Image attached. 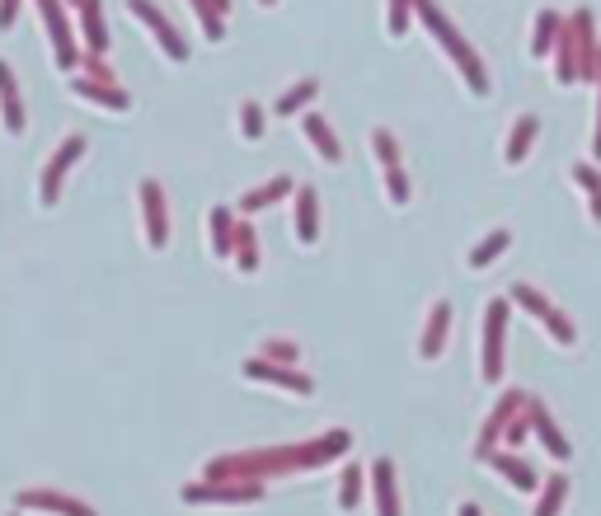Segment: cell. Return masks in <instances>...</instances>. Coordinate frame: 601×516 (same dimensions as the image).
I'll list each match as a JSON object with an SVG mask.
<instances>
[{"mask_svg": "<svg viewBox=\"0 0 601 516\" xmlns=\"http://www.w3.org/2000/svg\"><path fill=\"white\" fill-rule=\"evenodd\" d=\"M353 437L334 427L320 441H301V446H259V451H235V456H216L207 465V479H254L263 484L268 474H296V470H320L329 460L348 456Z\"/></svg>", "mask_w": 601, "mask_h": 516, "instance_id": "1", "label": "cell"}, {"mask_svg": "<svg viewBox=\"0 0 601 516\" xmlns=\"http://www.w3.org/2000/svg\"><path fill=\"white\" fill-rule=\"evenodd\" d=\"M414 15L423 19V29L442 43V52H447L451 61H456V71L465 76V85H470V94H489V71H484V61H479V52L470 47V38H465L456 24H451L447 15H442V5L437 0H414Z\"/></svg>", "mask_w": 601, "mask_h": 516, "instance_id": "2", "label": "cell"}, {"mask_svg": "<svg viewBox=\"0 0 601 516\" xmlns=\"http://www.w3.org/2000/svg\"><path fill=\"white\" fill-rule=\"evenodd\" d=\"M503 352H508V296H494L484 310V380H503Z\"/></svg>", "mask_w": 601, "mask_h": 516, "instance_id": "3", "label": "cell"}, {"mask_svg": "<svg viewBox=\"0 0 601 516\" xmlns=\"http://www.w3.org/2000/svg\"><path fill=\"white\" fill-rule=\"evenodd\" d=\"M38 10H43V24H47V38H52V61H57V71H76L85 52L76 47V33H71V19H66L62 0H38Z\"/></svg>", "mask_w": 601, "mask_h": 516, "instance_id": "4", "label": "cell"}, {"mask_svg": "<svg viewBox=\"0 0 601 516\" xmlns=\"http://www.w3.org/2000/svg\"><path fill=\"white\" fill-rule=\"evenodd\" d=\"M512 301L522 305V310H531V315L540 319V324H545V334L555 338L559 348H573V338H578V329H573V319L564 315V310H559L555 301H545V296H540L536 287H512Z\"/></svg>", "mask_w": 601, "mask_h": 516, "instance_id": "5", "label": "cell"}, {"mask_svg": "<svg viewBox=\"0 0 601 516\" xmlns=\"http://www.w3.org/2000/svg\"><path fill=\"white\" fill-rule=\"evenodd\" d=\"M263 498V484L254 479H202V484H188L184 488V502L202 507V502H259Z\"/></svg>", "mask_w": 601, "mask_h": 516, "instance_id": "6", "label": "cell"}, {"mask_svg": "<svg viewBox=\"0 0 601 516\" xmlns=\"http://www.w3.org/2000/svg\"><path fill=\"white\" fill-rule=\"evenodd\" d=\"M127 10H132V15H137L141 24L155 33V43H160L165 57H170V61H188V43L179 38V29H174L170 19L160 15V5H155V0H127Z\"/></svg>", "mask_w": 601, "mask_h": 516, "instance_id": "7", "label": "cell"}, {"mask_svg": "<svg viewBox=\"0 0 601 516\" xmlns=\"http://www.w3.org/2000/svg\"><path fill=\"white\" fill-rule=\"evenodd\" d=\"M80 155H85V137H66L62 146L52 151V160L43 165V183H38V198H43V207H57V198H62L66 169L76 165Z\"/></svg>", "mask_w": 601, "mask_h": 516, "instance_id": "8", "label": "cell"}, {"mask_svg": "<svg viewBox=\"0 0 601 516\" xmlns=\"http://www.w3.org/2000/svg\"><path fill=\"white\" fill-rule=\"evenodd\" d=\"M526 399L531 395H522V390H503V399L494 404V413L484 418V427H479V441H475V451H479V460L494 451L498 441H503V432H508V423L517 418V413L526 409Z\"/></svg>", "mask_w": 601, "mask_h": 516, "instance_id": "9", "label": "cell"}, {"mask_svg": "<svg viewBox=\"0 0 601 516\" xmlns=\"http://www.w3.org/2000/svg\"><path fill=\"white\" fill-rule=\"evenodd\" d=\"M141 216H146V244L165 249L170 244V202H165V188L155 179L141 183Z\"/></svg>", "mask_w": 601, "mask_h": 516, "instance_id": "10", "label": "cell"}, {"mask_svg": "<svg viewBox=\"0 0 601 516\" xmlns=\"http://www.w3.org/2000/svg\"><path fill=\"white\" fill-rule=\"evenodd\" d=\"M371 151H376V160H381L390 202L404 207V202H409V174H404V165H400V146H395V137H390V132H376V137H371Z\"/></svg>", "mask_w": 601, "mask_h": 516, "instance_id": "11", "label": "cell"}, {"mask_svg": "<svg viewBox=\"0 0 601 516\" xmlns=\"http://www.w3.org/2000/svg\"><path fill=\"white\" fill-rule=\"evenodd\" d=\"M245 376L249 380H263V385H282V390H292V395H310V376H306V371L282 366V362H268V357H249Z\"/></svg>", "mask_w": 601, "mask_h": 516, "instance_id": "12", "label": "cell"}, {"mask_svg": "<svg viewBox=\"0 0 601 516\" xmlns=\"http://www.w3.org/2000/svg\"><path fill=\"white\" fill-rule=\"evenodd\" d=\"M447 334H451V301H437L428 324H423V338H418V357H423V362H437V357L447 352Z\"/></svg>", "mask_w": 601, "mask_h": 516, "instance_id": "13", "label": "cell"}, {"mask_svg": "<svg viewBox=\"0 0 601 516\" xmlns=\"http://www.w3.org/2000/svg\"><path fill=\"white\" fill-rule=\"evenodd\" d=\"M19 507H33V512H62V516H94V507H85L71 493H52V488H24L19 493Z\"/></svg>", "mask_w": 601, "mask_h": 516, "instance_id": "14", "label": "cell"}, {"mask_svg": "<svg viewBox=\"0 0 601 516\" xmlns=\"http://www.w3.org/2000/svg\"><path fill=\"white\" fill-rule=\"evenodd\" d=\"M531 432H536V437H540V446H545V451H550V456H555V460H569V456H573L569 437H564V432H559L555 413L545 409V404H540V399H531Z\"/></svg>", "mask_w": 601, "mask_h": 516, "instance_id": "15", "label": "cell"}, {"mask_svg": "<svg viewBox=\"0 0 601 516\" xmlns=\"http://www.w3.org/2000/svg\"><path fill=\"white\" fill-rule=\"evenodd\" d=\"M573 38H578V76L597 80V29H592V10H573Z\"/></svg>", "mask_w": 601, "mask_h": 516, "instance_id": "16", "label": "cell"}, {"mask_svg": "<svg viewBox=\"0 0 601 516\" xmlns=\"http://www.w3.org/2000/svg\"><path fill=\"white\" fill-rule=\"evenodd\" d=\"M0 118H5V132L19 137L24 132V99H19V80L15 71L0 61Z\"/></svg>", "mask_w": 601, "mask_h": 516, "instance_id": "17", "label": "cell"}, {"mask_svg": "<svg viewBox=\"0 0 601 516\" xmlns=\"http://www.w3.org/2000/svg\"><path fill=\"white\" fill-rule=\"evenodd\" d=\"M71 90H76V99H85V104H104V108H113V113H123L132 99H127L113 80H94V76H76L71 80Z\"/></svg>", "mask_w": 601, "mask_h": 516, "instance_id": "18", "label": "cell"}, {"mask_svg": "<svg viewBox=\"0 0 601 516\" xmlns=\"http://www.w3.org/2000/svg\"><path fill=\"white\" fill-rule=\"evenodd\" d=\"M371 479H376V516H400V488H395V460H376L371 465Z\"/></svg>", "mask_w": 601, "mask_h": 516, "instance_id": "19", "label": "cell"}, {"mask_svg": "<svg viewBox=\"0 0 601 516\" xmlns=\"http://www.w3.org/2000/svg\"><path fill=\"white\" fill-rule=\"evenodd\" d=\"M296 240L301 244L320 240V193L315 188H296Z\"/></svg>", "mask_w": 601, "mask_h": 516, "instance_id": "20", "label": "cell"}, {"mask_svg": "<svg viewBox=\"0 0 601 516\" xmlns=\"http://www.w3.org/2000/svg\"><path fill=\"white\" fill-rule=\"evenodd\" d=\"M80 33H85V43H90V57L108 52V29H104V0H80Z\"/></svg>", "mask_w": 601, "mask_h": 516, "instance_id": "21", "label": "cell"}, {"mask_svg": "<svg viewBox=\"0 0 601 516\" xmlns=\"http://www.w3.org/2000/svg\"><path fill=\"white\" fill-rule=\"evenodd\" d=\"M301 132H306V141L324 155V160H329V165H339V160H343L339 137H334V127H329L320 113H306V118H301Z\"/></svg>", "mask_w": 601, "mask_h": 516, "instance_id": "22", "label": "cell"}, {"mask_svg": "<svg viewBox=\"0 0 601 516\" xmlns=\"http://www.w3.org/2000/svg\"><path fill=\"white\" fill-rule=\"evenodd\" d=\"M484 460H489V465H494V474H503L512 488H522V493H531V488H536V470H531L522 456H508V451H498V446H494Z\"/></svg>", "mask_w": 601, "mask_h": 516, "instance_id": "23", "label": "cell"}, {"mask_svg": "<svg viewBox=\"0 0 601 516\" xmlns=\"http://www.w3.org/2000/svg\"><path fill=\"white\" fill-rule=\"evenodd\" d=\"M287 193H296V183L287 179V174H278V179H268V183H259V188H249L245 198H240V212H263V207H273V202H282Z\"/></svg>", "mask_w": 601, "mask_h": 516, "instance_id": "24", "label": "cell"}, {"mask_svg": "<svg viewBox=\"0 0 601 516\" xmlns=\"http://www.w3.org/2000/svg\"><path fill=\"white\" fill-rule=\"evenodd\" d=\"M555 80L559 85H573L578 76V38H573V24L564 19V29H559V43H555Z\"/></svg>", "mask_w": 601, "mask_h": 516, "instance_id": "25", "label": "cell"}, {"mask_svg": "<svg viewBox=\"0 0 601 516\" xmlns=\"http://www.w3.org/2000/svg\"><path fill=\"white\" fill-rule=\"evenodd\" d=\"M536 137H540V118L536 113H522V118L512 122V137H508V165H522L526 155H531V146H536Z\"/></svg>", "mask_w": 601, "mask_h": 516, "instance_id": "26", "label": "cell"}, {"mask_svg": "<svg viewBox=\"0 0 601 516\" xmlns=\"http://www.w3.org/2000/svg\"><path fill=\"white\" fill-rule=\"evenodd\" d=\"M559 29H564V15H555V10H540L536 15V33H531V57H550L559 43Z\"/></svg>", "mask_w": 601, "mask_h": 516, "instance_id": "27", "label": "cell"}, {"mask_svg": "<svg viewBox=\"0 0 601 516\" xmlns=\"http://www.w3.org/2000/svg\"><path fill=\"white\" fill-rule=\"evenodd\" d=\"M231 258H235V268H240V273H254V268H259V235H254L249 221H235Z\"/></svg>", "mask_w": 601, "mask_h": 516, "instance_id": "28", "label": "cell"}, {"mask_svg": "<svg viewBox=\"0 0 601 516\" xmlns=\"http://www.w3.org/2000/svg\"><path fill=\"white\" fill-rule=\"evenodd\" d=\"M207 226H212V254H216V258H231V244H235V212L216 207V212L207 216Z\"/></svg>", "mask_w": 601, "mask_h": 516, "instance_id": "29", "label": "cell"}, {"mask_svg": "<svg viewBox=\"0 0 601 516\" xmlns=\"http://www.w3.org/2000/svg\"><path fill=\"white\" fill-rule=\"evenodd\" d=\"M508 244H512V230H489V235L470 249V268H489L498 254H508Z\"/></svg>", "mask_w": 601, "mask_h": 516, "instance_id": "30", "label": "cell"}, {"mask_svg": "<svg viewBox=\"0 0 601 516\" xmlns=\"http://www.w3.org/2000/svg\"><path fill=\"white\" fill-rule=\"evenodd\" d=\"M315 94H320V85H315V80H296L292 90L287 94H278V104H273V113H282V118H287V113H301V108L310 104V99H315Z\"/></svg>", "mask_w": 601, "mask_h": 516, "instance_id": "31", "label": "cell"}, {"mask_svg": "<svg viewBox=\"0 0 601 516\" xmlns=\"http://www.w3.org/2000/svg\"><path fill=\"white\" fill-rule=\"evenodd\" d=\"M569 498V479L564 474H550L545 479V493H540V502H536V512L531 516H559V502Z\"/></svg>", "mask_w": 601, "mask_h": 516, "instance_id": "32", "label": "cell"}, {"mask_svg": "<svg viewBox=\"0 0 601 516\" xmlns=\"http://www.w3.org/2000/svg\"><path fill=\"white\" fill-rule=\"evenodd\" d=\"M573 183L587 193V207H592V221H601V174L592 165H573Z\"/></svg>", "mask_w": 601, "mask_h": 516, "instance_id": "33", "label": "cell"}, {"mask_svg": "<svg viewBox=\"0 0 601 516\" xmlns=\"http://www.w3.org/2000/svg\"><path fill=\"white\" fill-rule=\"evenodd\" d=\"M259 357H268V362H282V366H296V362H301V348H296L292 338H263Z\"/></svg>", "mask_w": 601, "mask_h": 516, "instance_id": "34", "label": "cell"}, {"mask_svg": "<svg viewBox=\"0 0 601 516\" xmlns=\"http://www.w3.org/2000/svg\"><path fill=\"white\" fill-rule=\"evenodd\" d=\"M357 498H362V465H343V479H339V507L353 512Z\"/></svg>", "mask_w": 601, "mask_h": 516, "instance_id": "35", "label": "cell"}, {"mask_svg": "<svg viewBox=\"0 0 601 516\" xmlns=\"http://www.w3.org/2000/svg\"><path fill=\"white\" fill-rule=\"evenodd\" d=\"M409 19H414V0H390L386 5V29L390 33H404Z\"/></svg>", "mask_w": 601, "mask_h": 516, "instance_id": "36", "label": "cell"}, {"mask_svg": "<svg viewBox=\"0 0 601 516\" xmlns=\"http://www.w3.org/2000/svg\"><path fill=\"white\" fill-rule=\"evenodd\" d=\"M240 132H245L249 141L263 137V108L254 104V99H245V108H240Z\"/></svg>", "mask_w": 601, "mask_h": 516, "instance_id": "37", "label": "cell"}, {"mask_svg": "<svg viewBox=\"0 0 601 516\" xmlns=\"http://www.w3.org/2000/svg\"><path fill=\"white\" fill-rule=\"evenodd\" d=\"M193 10H198V24H202V33H207V38H221V33H226V24H221V19L212 15V10H207V0H193Z\"/></svg>", "mask_w": 601, "mask_h": 516, "instance_id": "38", "label": "cell"}, {"mask_svg": "<svg viewBox=\"0 0 601 516\" xmlns=\"http://www.w3.org/2000/svg\"><path fill=\"white\" fill-rule=\"evenodd\" d=\"M526 432H531V399H526V409L508 423V432H503V437H508V446H517V441H522Z\"/></svg>", "mask_w": 601, "mask_h": 516, "instance_id": "39", "label": "cell"}, {"mask_svg": "<svg viewBox=\"0 0 601 516\" xmlns=\"http://www.w3.org/2000/svg\"><path fill=\"white\" fill-rule=\"evenodd\" d=\"M19 19V0H0V29H15Z\"/></svg>", "mask_w": 601, "mask_h": 516, "instance_id": "40", "label": "cell"}, {"mask_svg": "<svg viewBox=\"0 0 601 516\" xmlns=\"http://www.w3.org/2000/svg\"><path fill=\"white\" fill-rule=\"evenodd\" d=\"M207 10H212L216 19H221V15H231V0H207Z\"/></svg>", "mask_w": 601, "mask_h": 516, "instance_id": "41", "label": "cell"}, {"mask_svg": "<svg viewBox=\"0 0 601 516\" xmlns=\"http://www.w3.org/2000/svg\"><path fill=\"white\" fill-rule=\"evenodd\" d=\"M456 516H479V507H475V502H465V507H461Z\"/></svg>", "mask_w": 601, "mask_h": 516, "instance_id": "42", "label": "cell"}, {"mask_svg": "<svg viewBox=\"0 0 601 516\" xmlns=\"http://www.w3.org/2000/svg\"><path fill=\"white\" fill-rule=\"evenodd\" d=\"M259 5H278V0H259Z\"/></svg>", "mask_w": 601, "mask_h": 516, "instance_id": "43", "label": "cell"}, {"mask_svg": "<svg viewBox=\"0 0 601 516\" xmlns=\"http://www.w3.org/2000/svg\"><path fill=\"white\" fill-rule=\"evenodd\" d=\"M76 5H80V0H76Z\"/></svg>", "mask_w": 601, "mask_h": 516, "instance_id": "44", "label": "cell"}]
</instances>
